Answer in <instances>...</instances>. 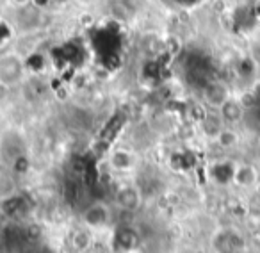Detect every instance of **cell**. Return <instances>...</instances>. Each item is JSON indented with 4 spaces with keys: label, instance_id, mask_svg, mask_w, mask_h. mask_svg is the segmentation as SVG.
Masks as SVG:
<instances>
[{
    "label": "cell",
    "instance_id": "obj_1",
    "mask_svg": "<svg viewBox=\"0 0 260 253\" xmlns=\"http://www.w3.org/2000/svg\"><path fill=\"white\" fill-rule=\"evenodd\" d=\"M112 217V207L109 205L104 200H96V202H91L89 205L84 207V210L80 212V221H82V227H86L91 232H104L111 227Z\"/></svg>",
    "mask_w": 260,
    "mask_h": 253
},
{
    "label": "cell",
    "instance_id": "obj_2",
    "mask_svg": "<svg viewBox=\"0 0 260 253\" xmlns=\"http://www.w3.org/2000/svg\"><path fill=\"white\" fill-rule=\"evenodd\" d=\"M114 205L116 209L125 214H136L143 205V195L139 187L130 184L118 187L114 193Z\"/></svg>",
    "mask_w": 260,
    "mask_h": 253
},
{
    "label": "cell",
    "instance_id": "obj_3",
    "mask_svg": "<svg viewBox=\"0 0 260 253\" xmlns=\"http://www.w3.org/2000/svg\"><path fill=\"white\" fill-rule=\"evenodd\" d=\"M230 98H232L230 87L224 82H219V80H209V82L202 87V100H203V104L210 109L219 111Z\"/></svg>",
    "mask_w": 260,
    "mask_h": 253
},
{
    "label": "cell",
    "instance_id": "obj_4",
    "mask_svg": "<svg viewBox=\"0 0 260 253\" xmlns=\"http://www.w3.org/2000/svg\"><path fill=\"white\" fill-rule=\"evenodd\" d=\"M23 77V62L16 55H6L0 59V80L8 86H15Z\"/></svg>",
    "mask_w": 260,
    "mask_h": 253
},
{
    "label": "cell",
    "instance_id": "obj_5",
    "mask_svg": "<svg viewBox=\"0 0 260 253\" xmlns=\"http://www.w3.org/2000/svg\"><path fill=\"white\" fill-rule=\"evenodd\" d=\"M109 166L116 173H128L134 170L136 166V157L130 150L118 148L109 155Z\"/></svg>",
    "mask_w": 260,
    "mask_h": 253
},
{
    "label": "cell",
    "instance_id": "obj_6",
    "mask_svg": "<svg viewBox=\"0 0 260 253\" xmlns=\"http://www.w3.org/2000/svg\"><path fill=\"white\" fill-rule=\"evenodd\" d=\"M217 112H219V118L223 119L224 126L237 125V123H241L246 116V109L242 107L241 102L235 100V98H230V100H228Z\"/></svg>",
    "mask_w": 260,
    "mask_h": 253
},
{
    "label": "cell",
    "instance_id": "obj_7",
    "mask_svg": "<svg viewBox=\"0 0 260 253\" xmlns=\"http://www.w3.org/2000/svg\"><path fill=\"white\" fill-rule=\"evenodd\" d=\"M234 182L239 187L249 189L258 182V171H256L251 164H241V166H237L234 171Z\"/></svg>",
    "mask_w": 260,
    "mask_h": 253
},
{
    "label": "cell",
    "instance_id": "obj_8",
    "mask_svg": "<svg viewBox=\"0 0 260 253\" xmlns=\"http://www.w3.org/2000/svg\"><path fill=\"white\" fill-rule=\"evenodd\" d=\"M91 234H93V232L87 230L86 227H82L77 232H73L72 237H70V244H72V248L75 249V251H80V253L86 251L91 244Z\"/></svg>",
    "mask_w": 260,
    "mask_h": 253
},
{
    "label": "cell",
    "instance_id": "obj_9",
    "mask_svg": "<svg viewBox=\"0 0 260 253\" xmlns=\"http://www.w3.org/2000/svg\"><path fill=\"white\" fill-rule=\"evenodd\" d=\"M216 143L221 146V148H234V146H237V143H239V136L234 129L223 126V131L216 136Z\"/></svg>",
    "mask_w": 260,
    "mask_h": 253
},
{
    "label": "cell",
    "instance_id": "obj_10",
    "mask_svg": "<svg viewBox=\"0 0 260 253\" xmlns=\"http://www.w3.org/2000/svg\"><path fill=\"white\" fill-rule=\"evenodd\" d=\"M9 93H11V86H8V84H4L0 80V104H4V102L8 100Z\"/></svg>",
    "mask_w": 260,
    "mask_h": 253
},
{
    "label": "cell",
    "instance_id": "obj_11",
    "mask_svg": "<svg viewBox=\"0 0 260 253\" xmlns=\"http://www.w3.org/2000/svg\"><path fill=\"white\" fill-rule=\"evenodd\" d=\"M251 94H253V97H255V100L260 104V80H256L255 86L251 87Z\"/></svg>",
    "mask_w": 260,
    "mask_h": 253
},
{
    "label": "cell",
    "instance_id": "obj_12",
    "mask_svg": "<svg viewBox=\"0 0 260 253\" xmlns=\"http://www.w3.org/2000/svg\"><path fill=\"white\" fill-rule=\"evenodd\" d=\"M13 2H15V6L16 8H27V6H30V0H13Z\"/></svg>",
    "mask_w": 260,
    "mask_h": 253
},
{
    "label": "cell",
    "instance_id": "obj_13",
    "mask_svg": "<svg viewBox=\"0 0 260 253\" xmlns=\"http://www.w3.org/2000/svg\"><path fill=\"white\" fill-rule=\"evenodd\" d=\"M6 248H8V244L4 242V239H0V253H6Z\"/></svg>",
    "mask_w": 260,
    "mask_h": 253
},
{
    "label": "cell",
    "instance_id": "obj_14",
    "mask_svg": "<svg viewBox=\"0 0 260 253\" xmlns=\"http://www.w3.org/2000/svg\"><path fill=\"white\" fill-rule=\"evenodd\" d=\"M258 235H260V225H258Z\"/></svg>",
    "mask_w": 260,
    "mask_h": 253
}]
</instances>
